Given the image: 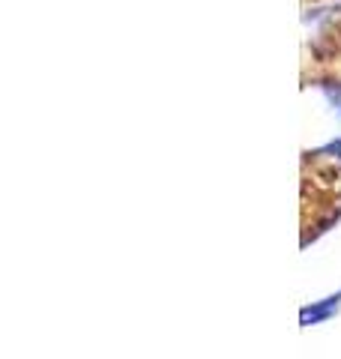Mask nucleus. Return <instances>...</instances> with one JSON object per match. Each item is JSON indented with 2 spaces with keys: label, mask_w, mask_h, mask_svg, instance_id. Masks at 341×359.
Listing matches in <instances>:
<instances>
[{
  "label": "nucleus",
  "mask_w": 341,
  "mask_h": 359,
  "mask_svg": "<svg viewBox=\"0 0 341 359\" xmlns=\"http://www.w3.org/2000/svg\"><path fill=\"white\" fill-rule=\"evenodd\" d=\"M341 219V162L326 153L302 156V245Z\"/></svg>",
  "instance_id": "obj_1"
},
{
  "label": "nucleus",
  "mask_w": 341,
  "mask_h": 359,
  "mask_svg": "<svg viewBox=\"0 0 341 359\" xmlns=\"http://www.w3.org/2000/svg\"><path fill=\"white\" fill-rule=\"evenodd\" d=\"M302 84L341 90V9L302 48Z\"/></svg>",
  "instance_id": "obj_2"
},
{
  "label": "nucleus",
  "mask_w": 341,
  "mask_h": 359,
  "mask_svg": "<svg viewBox=\"0 0 341 359\" xmlns=\"http://www.w3.org/2000/svg\"><path fill=\"white\" fill-rule=\"evenodd\" d=\"M309 4L317 6V4H326V0H302V6H305V9H309Z\"/></svg>",
  "instance_id": "obj_3"
}]
</instances>
